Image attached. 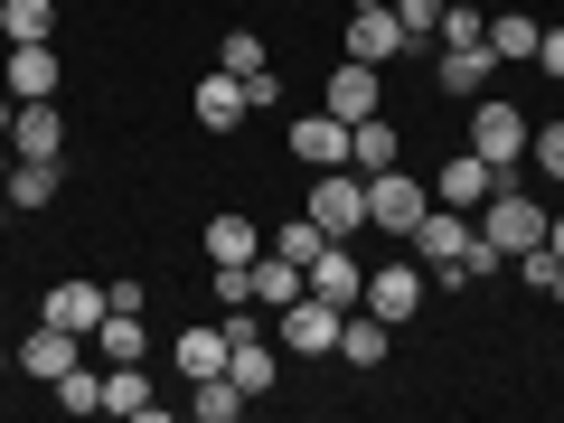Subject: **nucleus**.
I'll list each match as a JSON object with an SVG mask.
<instances>
[{
	"label": "nucleus",
	"instance_id": "nucleus-18",
	"mask_svg": "<svg viewBox=\"0 0 564 423\" xmlns=\"http://www.w3.org/2000/svg\"><path fill=\"white\" fill-rule=\"evenodd\" d=\"M170 358H180V377H226V358H236V339H226V321H198L170 339Z\"/></svg>",
	"mask_w": 564,
	"mask_h": 423
},
{
	"label": "nucleus",
	"instance_id": "nucleus-13",
	"mask_svg": "<svg viewBox=\"0 0 564 423\" xmlns=\"http://www.w3.org/2000/svg\"><path fill=\"white\" fill-rule=\"evenodd\" d=\"M57 151H66L57 95H47V104H20V122H10V161H57Z\"/></svg>",
	"mask_w": 564,
	"mask_h": 423
},
{
	"label": "nucleus",
	"instance_id": "nucleus-14",
	"mask_svg": "<svg viewBox=\"0 0 564 423\" xmlns=\"http://www.w3.org/2000/svg\"><path fill=\"white\" fill-rule=\"evenodd\" d=\"M0 85H10L20 104H47V95H57V39H39V47H10V57H0Z\"/></svg>",
	"mask_w": 564,
	"mask_h": 423
},
{
	"label": "nucleus",
	"instance_id": "nucleus-6",
	"mask_svg": "<svg viewBox=\"0 0 564 423\" xmlns=\"http://www.w3.org/2000/svg\"><path fill=\"white\" fill-rule=\"evenodd\" d=\"M404 245H414L423 263H462L470 245H480V217H470V207H423V226Z\"/></svg>",
	"mask_w": 564,
	"mask_h": 423
},
{
	"label": "nucleus",
	"instance_id": "nucleus-20",
	"mask_svg": "<svg viewBox=\"0 0 564 423\" xmlns=\"http://www.w3.org/2000/svg\"><path fill=\"white\" fill-rule=\"evenodd\" d=\"M188 104H198L207 141H226V132H236V122H245V85L226 76V66H217V76H198V95H188Z\"/></svg>",
	"mask_w": 564,
	"mask_h": 423
},
{
	"label": "nucleus",
	"instance_id": "nucleus-24",
	"mask_svg": "<svg viewBox=\"0 0 564 423\" xmlns=\"http://www.w3.org/2000/svg\"><path fill=\"white\" fill-rule=\"evenodd\" d=\"M395 151H404V132H395L386 113L348 122V170H395Z\"/></svg>",
	"mask_w": 564,
	"mask_h": 423
},
{
	"label": "nucleus",
	"instance_id": "nucleus-40",
	"mask_svg": "<svg viewBox=\"0 0 564 423\" xmlns=\"http://www.w3.org/2000/svg\"><path fill=\"white\" fill-rule=\"evenodd\" d=\"M545 302H555V311H564V263H555V282H545Z\"/></svg>",
	"mask_w": 564,
	"mask_h": 423
},
{
	"label": "nucleus",
	"instance_id": "nucleus-30",
	"mask_svg": "<svg viewBox=\"0 0 564 423\" xmlns=\"http://www.w3.org/2000/svg\"><path fill=\"white\" fill-rule=\"evenodd\" d=\"M226 377H236L245 395H273V377H282V358H273V348H263V329H254V339H236V358H226Z\"/></svg>",
	"mask_w": 564,
	"mask_h": 423
},
{
	"label": "nucleus",
	"instance_id": "nucleus-3",
	"mask_svg": "<svg viewBox=\"0 0 564 423\" xmlns=\"http://www.w3.org/2000/svg\"><path fill=\"white\" fill-rule=\"evenodd\" d=\"M480 236L499 245V254H527V245H545V207L527 198L518 180H499V188L480 198Z\"/></svg>",
	"mask_w": 564,
	"mask_h": 423
},
{
	"label": "nucleus",
	"instance_id": "nucleus-11",
	"mask_svg": "<svg viewBox=\"0 0 564 423\" xmlns=\"http://www.w3.org/2000/svg\"><path fill=\"white\" fill-rule=\"evenodd\" d=\"M76 329H57V321H39V329H29V339L20 348H10V367H29V377H39V386H57L66 377V367H76Z\"/></svg>",
	"mask_w": 564,
	"mask_h": 423
},
{
	"label": "nucleus",
	"instance_id": "nucleus-2",
	"mask_svg": "<svg viewBox=\"0 0 564 423\" xmlns=\"http://www.w3.org/2000/svg\"><path fill=\"white\" fill-rule=\"evenodd\" d=\"M527 132H536V122H527L508 95H470V151H480L489 170H518L527 161Z\"/></svg>",
	"mask_w": 564,
	"mask_h": 423
},
{
	"label": "nucleus",
	"instance_id": "nucleus-19",
	"mask_svg": "<svg viewBox=\"0 0 564 423\" xmlns=\"http://www.w3.org/2000/svg\"><path fill=\"white\" fill-rule=\"evenodd\" d=\"M57 180H66L57 161H10V180H0L10 188V217H47L57 207Z\"/></svg>",
	"mask_w": 564,
	"mask_h": 423
},
{
	"label": "nucleus",
	"instance_id": "nucleus-26",
	"mask_svg": "<svg viewBox=\"0 0 564 423\" xmlns=\"http://www.w3.org/2000/svg\"><path fill=\"white\" fill-rule=\"evenodd\" d=\"M141 348H151L141 311H104V329H95V358H104V367H141Z\"/></svg>",
	"mask_w": 564,
	"mask_h": 423
},
{
	"label": "nucleus",
	"instance_id": "nucleus-33",
	"mask_svg": "<svg viewBox=\"0 0 564 423\" xmlns=\"http://www.w3.org/2000/svg\"><path fill=\"white\" fill-rule=\"evenodd\" d=\"M489 39V10H462V0H452V10H443V39H433V47H480Z\"/></svg>",
	"mask_w": 564,
	"mask_h": 423
},
{
	"label": "nucleus",
	"instance_id": "nucleus-32",
	"mask_svg": "<svg viewBox=\"0 0 564 423\" xmlns=\"http://www.w3.org/2000/svg\"><path fill=\"white\" fill-rule=\"evenodd\" d=\"M386 10H395V29H404L414 47H433V39H443V10H452V0H386Z\"/></svg>",
	"mask_w": 564,
	"mask_h": 423
},
{
	"label": "nucleus",
	"instance_id": "nucleus-36",
	"mask_svg": "<svg viewBox=\"0 0 564 423\" xmlns=\"http://www.w3.org/2000/svg\"><path fill=\"white\" fill-rule=\"evenodd\" d=\"M321 226H311V217H292V226H282V236H273V254H292V263H302V273H311V254H321Z\"/></svg>",
	"mask_w": 564,
	"mask_h": 423
},
{
	"label": "nucleus",
	"instance_id": "nucleus-9",
	"mask_svg": "<svg viewBox=\"0 0 564 423\" xmlns=\"http://www.w3.org/2000/svg\"><path fill=\"white\" fill-rule=\"evenodd\" d=\"M404 47H414V39L395 29V10H348V57H358V66H377V76H386Z\"/></svg>",
	"mask_w": 564,
	"mask_h": 423
},
{
	"label": "nucleus",
	"instance_id": "nucleus-34",
	"mask_svg": "<svg viewBox=\"0 0 564 423\" xmlns=\"http://www.w3.org/2000/svg\"><path fill=\"white\" fill-rule=\"evenodd\" d=\"M527 161H536L545 180H564V122H536V132H527Z\"/></svg>",
	"mask_w": 564,
	"mask_h": 423
},
{
	"label": "nucleus",
	"instance_id": "nucleus-16",
	"mask_svg": "<svg viewBox=\"0 0 564 423\" xmlns=\"http://www.w3.org/2000/svg\"><path fill=\"white\" fill-rule=\"evenodd\" d=\"M311 292H321V302H339V311H358V302H367L358 254H348V245H321V254H311Z\"/></svg>",
	"mask_w": 564,
	"mask_h": 423
},
{
	"label": "nucleus",
	"instance_id": "nucleus-21",
	"mask_svg": "<svg viewBox=\"0 0 564 423\" xmlns=\"http://www.w3.org/2000/svg\"><path fill=\"white\" fill-rule=\"evenodd\" d=\"M104 414H122V423H161L151 377H141V367H104Z\"/></svg>",
	"mask_w": 564,
	"mask_h": 423
},
{
	"label": "nucleus",
	"instance_id": "nucleus-17",
	"mask_svg": "<svg viewBox=\"0 0 564 423\" xmlns=\"http://www.w3.org/2000/svg\"><path fill=\"white\" fill-rule=\"evenodd\" d=\"M104 311H113V302H104V282H57V292H47V321H57V329H76V339H95V329H104Z\"/></svg>",
	"mask_w": 564,
	"mask_h": 423
},
{
	"label": "nucleus",
	"instance_id": "nucleus-42",
	"mask_svg": "<svg viewBox=\"0 0 564 423\" xmlns=\"http://www.w3.org/2000/svg\"><path fill=\"white\" fill-rule=\"evenodd\" d=\"M0 377H10V348H0Z\"/></svg>",
	"mask_w": 564,
	"mask_h": 423
},
{
	"label": "nucleus",
	"instance_id": "nucleus-29",
	"mask_svg": "<svg viewBox=\"0 0 564 423\" xmlns=\"http://www.w3.org/2000/svg\"><path fill=\"white\" fill-rule=\"evenodd\" d=\"M536 39H545V20H527V10H499V20H489V57H499V66L536 57Z\"/></svg>",
	"mask_w": 564,
	"mask_h": 423
},
{
	"label": "nucleus",
	"instance_id": "nucleus-7",
	"mask_svg": "<svg viewBox=\"0 0 564 423\" xmlns=\"http://www.w3.org/2000/svg\"><path fill=\"white\" fill-rule=\"evenodd\" d=\"M358 311H377L386 329H404L423 311V263H377V273H367V302Z\"/></svg>",
	"mask_w": 564,
	"mask_h": 423
},
{
	"label": "nucleus",
	"instance_id": "nucleus-38",
	"mask_svg": "<svg viewBox=\"0 0 564 423\" xmlns=\"http://www.w3.org/2000/svg\"><path fill=\"white\" fill-rule=\"evenodd\" d=\"M536 66L564 85V20H545V39H536Z\"/></svg>",
	"mask_w": 564,
	"mask_h": 423
},
{
	"label": "nucleus",
	"instance_id": "nucleus-35",
	"mask_svg": "<svg viewBox=\"0 0 564 423\" xmlns=\"http://www.w3.org/2000/svg\"><path fill=\"white\" fill-rule=\"evenodd\" d=\"M217 66H226V76H254V66H273V47H263L254 29H236V39H226V57H217Z\"/></svg>",
	"mask_w": 564,
	"mask_h": 423
},
{
	"label": "nucleus",
	"instance_id": "nucleus-5",
	"mask_svg": "<svg viewBox=\"0 0 564 423\" xmlns=\"http://www.w3.org/2000/svg\"><path fill=\"white\" fill-rule=\"evenodd\" d=\"M339 321H348V311L321 302V292H302V302L273 311V329H282V348H292V358H339Z\"/></svg>",
	"mask_w": 564,
	"mask_h": 423
},
{
	"label": "nucleus",
	"instance_id": "nucleus-41",
	"mask_svg": "<svg viewBox=\"0 0 564 423\" xmlns=\"http://www.w3.org/2000/svg\"><path fill=\"white\" fill-rule=\"evenodd\" d=\"M0 226H10V188H0Z\"/></svg>",
	"mask_w": 564,
	"mask_h": 423
},
{
	"label": "nucleus",
	"instance_id": "nucleus-39",
	"mask_svg": "<svg viewBox=\"0 0 564 423\" xmlns=\"http://www.w3.org/2000/svg\"><path fill=\"white\" fill-rule=\"evenodd\" d=\"M545 254H555V263H564V217H545Z\"/></svg>",
	"mask_w": 564,
	"mask_h": 423
},
{
	"label": "nucleus",
	"instance_id": "nucleus-22",
	"mask_svg": "<svg viewBox=\"0 0 564 423\" xmlns=\"http://www.w3.org/2000/svg\"><path fill=\"white\" fill-rule=\"evenodd\" d=\"M245 404H254V395H245L236 377H188V404H180V414H188V423H236Z\"/></svg>",
	"mask_w": 564,
	"mask_h": 423
},
{
	"label": "nucleus",
	"instance_id": "nucleus-1",
	"mask_svg": "<svg viewBox=\"0 0 564 423\" xmlns=\"http://www.w3.org/2000/svg\"><path fill=\"white\" fill-rule=\"evenodd\" d=\"M311 226H321L329 245H358V226H367V180L358 170H311V207H302Z\"/></svg>",
	"mask_w": 564,
	"mask_h": 423
},
{
	"label": "nucleus",
	"instance_id": "nucleus-28",
	"mask_svg": "<svg viewBox=\"0 0 564 423\" xmlns=\"http://www.w3.org/2000/svg\"><path fill=\"white\" fill-rule=\"evenodd\" d=\"M0 39H10V47L57 39V0H0Z\"/></svg>",
	"mask_w": 564,
	"mask_h": 423
},
{
	"label": "nucleus",
	"instance_id": "nucleus-10",
	"mask_svg": "<svg viewBox=\"0 0 564 423\" xmlns=\"http://www.w3.org/2000/svg\"><path fill=\"white\" fill-rule=\"evenodd\" d=\"M282 141H292V161H302V170H348V122L339 113H302Z\"/></svg>",
	"mask_w": 564,
	"mask_h": 423
},
{
	"label": "nucleus",
	"instance_id": "nucleus-25",
	"mask_svg": "<svg viewBox=\"0 0 564 423\" xmlns=\"http://www.w3.org/2000/svg\"><path fill=\"white\" fill-rule=\"evenodd\" d=\"M254 254H263L254 217H236V207H217V217H207V263H254Z\"/></svg>",
	"mask_w": 564,
	"mask_h": 423
},
{
	"label": "nucleus",
	"instance_id": "nucleus-15",
	"mask_svg": "<svg viewBox=\"0 0 564 423\" xmlns=\"http://www.w3.org/2000/svg\"><path fill=\"white\" fill-rule=\"evenodd\" d=\"M489 76H499V57H489V39L480 47H433V85H443V95H489Z\"/></svg>",
	"mask_w": 564,
	"mask_h": 423
},
{
	"label": "nucleus",
	"instance_id": "nucleus-23",
	"mask_svg": "<svg viewBox=\"0 0 564 423\" xmlns=\"http://www.w3.org/2000/svg\"><path fill=\"white\" fill-rule=\"evenodd\" d=\"M302 292H311V273H302L292 254H273V245H263V254H254V302L282 311V302H302Z\"/></svg>",
	"mask_w": 564,
	"mask_h": 423
},
{
	"label": "nucleus",
	"instance_id": "nucleus-4",
	"mask_svg": "<svg viewBox=\"0 0 564 423\" xmlns=\"http://www.w3.org/2000/svg\"><path fill=\"white\" fill-rule=\"evenodd\" d=\"M423 207H433V188H423L414 170H367V226H377V236H414Z\"/></svg>",
	"mask_w": 564,
	"mask_h": 423
},
{
	"label": "nucleus",
	"instance_id": "nucleus-31",
	"mask_svg": "<svg viewBox=\"0 0 564 423\" xmlns=\"http://www.w3.org/2000/svg\"><path fill=\"white\" fill-rule=\"evenodd\" d=\"M57 404H66V414H104V367H66V377H57Z\"/></svg>",
	"mask_w": 564,
	"mask_h": 423
},
{
	"label": "nucleus",
	"instance_id": "nucleus-37",
	"mask_svg": "<svg viewBox=\"0 0 564 423\" xmlns=\"http://www.w3.org/2000/svg\"><path fill=\"white\" fill-rule=\"evenodd\" d=\"M236 85H245V113H282V66H254Z\"/></svg>",
	"mask_w": 564,
	"mask_h": 423
},
{
	"label": "nucleus",
	"instance_id": "nucleus-12",
	"mask_svg": "<svg viewBox=\"0 0 564 423\" xmlns=\"http://www.w3.org/2000/svg\"><path fill=\"white\" fill-rule=\"evenodd\" d=\"M386 104V85H377V66H358V57H339V76L321 85V113H339V122H367Z\"/></svg>",
	"mask_w": 564,
	"mask_h": 423
},
{
	"label": "nucleus",
	"instance_id": "nucleus-27",
	"mask_svg": "<svg viewBox=\"0 0 564 423\" xmlns=\"http://www.w3.org/2000/svg\"><path fill=\"white\" fill-rule=\"evenodd\" d=\"M386 348H395V329H386L377 311H348L339 321V358L348 367H386Z\"/></svg>",
	"mask_w": 564,
	"mask_h": 423
},
{
	"label": "nucleus",
	"instance_id": "nucleus-8",
	"mask_svg": "<svg viewBox=\"0 0 564 423\" xmlns=\"http://www.w3.org/2000/svg\"><path fill=\"white\" fill-rule=\"evenodd\" d=\"M499 180H508V170H489L480 151H470V141H462V151H452V161L433 170V207H480V198H489V188H499Z\"/></svg>",
	"mask_w": 564,
	"mask_h": 423
}]
</instances>
